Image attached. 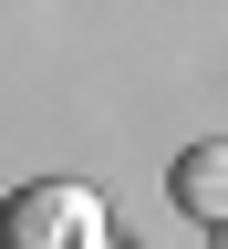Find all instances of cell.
Instances as JSON below:
<instances>
[{"label":"cell","mask_w":228,"mask_h":249,"mask_svg":"<svg viewBox=\"0 0 228 249\" xmlns=\"http://www.w3.org/2000/svg\"><path fill=\"white\" fill-rule=\"evenodd\" d=\"M0 249H114V208L83 177H31L0 197Z\"/></svg>","instance_id":"1"},{"label":"cell","mask_w":228,"mask_h":249,"mask_svg":"<svg viewBox=\"0 0 228 249\" xmlns=\"http://www.w3.org/2000/svg\"><path fill=\"white\" fill-rule=\"evenodd\" d=\"M166 187H176V208L197 218V229H218V208H228V145H218V135H208V145H187Z\"/></svg>","instance_id":"2"}]
</instances>
